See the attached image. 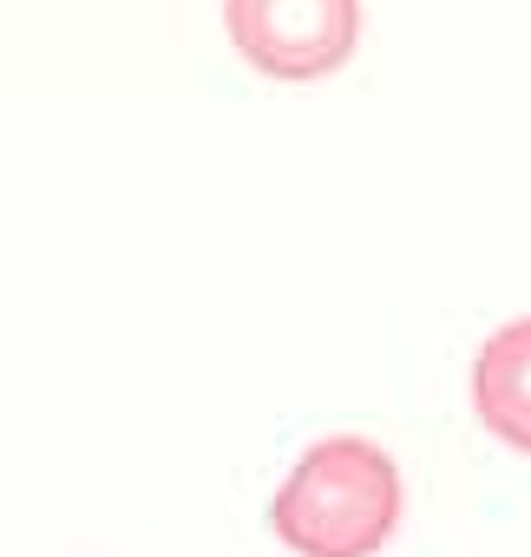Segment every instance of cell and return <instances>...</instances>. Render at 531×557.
<instances>
[{"label":"cell","instance_id":"cell-3","mask_svg":"<svg viewBox=\"0 0 531 557\" xmlns=\"http://www.w3.org/2000/svg\"><path fill=\"white\" fill-rule=\"evenodd\" d=\"M472 413L492 440L531 459V315L505 322L472 361Z\"/></svg>","mask_w":531,"mask_h":557},{"label":"cell","instance_id":"cell-1","mask_svg":"<svg viewBox=\"0 0 531 557\" xmlns=\"http://www.w3.org/2000/svg\"><path fill=\"white\" fill-rule=\"evenodd\" d=\"M296 557H374L400 524V466L361 433L316 440L270 505Z\"/></svg>","mask_w":531,"mask_h":557},{"label":"cell","instance_id":"cell-2","mask_svg":"<svg viewBox=\"0 0 531 557\" xmlns=\"http://www.w3.org/2000/svg\"><path fill=\"white\" fill-rule=\"evenodd\" d=\"M230 47L283 86L342 73L361 47V0H223Z\"/></svg>","mask_w":531,"mask_h":557}]
</instances>
